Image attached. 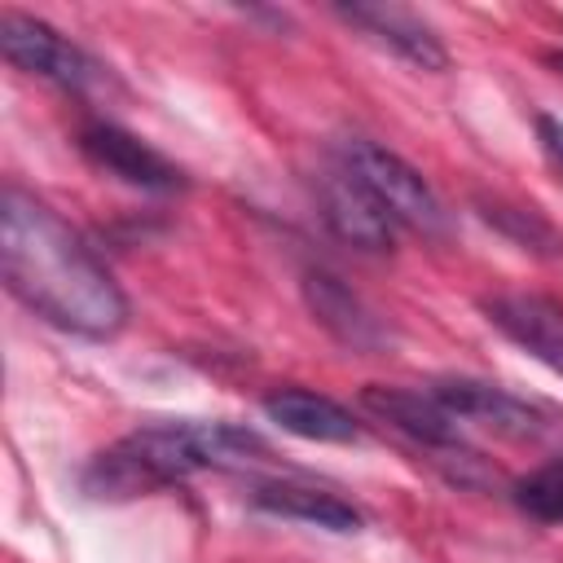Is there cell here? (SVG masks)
<instances>
[{
  "label": "cell",
  "mask_w": 563,
  "mask_h": 563,
  "mask_svg": "<svg viewBox=\"0 0 563 563\" xmlns=\"http://www.w3.org/2000/svg\"><path fill=\"white\" fill-rule=\"evenodd\" d=\"M479 308L493 330H501L537 365L563 378V299L541 290H501V295H488Z\"/></svg>",
  "instance_id": "cell-8"
},
{
  "label": "cell",
  "mask_w": 563,
  "mask_h": 563,
  "mask_svg": "<svg viewBox=\"0 0 563 563\" xmlns=\"http://www.w3.org/2000/svg\"><path fill=\"white\" fill-rule=\"evenodd\" d=\"M431 396L457 422L493 431V435H506V440H545V435L563 431V418L550 405L528 400V396L506 391V387L484 383V378H440L431 387Z\"/></svg>",
  "instance_id": "cell-6"
},
{
  "label": "cell",
  "mask_w": 563,
  "mask_h": 563,
  "mask_svg": "<svg viewBox=\"0 0 563 563\" xmlns=\"http://www.w3.org/2000/svg\"><path fill=\"white\" fill-rule=\"evenodd\" d=\"M79 150L92 167H101L106 176H114L132 189H145V194H180L189 185L185 172L163 150H154L136 132H128L119 123H106V119L79 128Z\"/></svg>",
  "instance_id": "cell-7"
},
{
  "label": "cell",
  "mask_w": 563,
  "mask_h": 563,
  "mask_svg": "<svg viewBox=\"0 0 563 563\" xmlns=\"http://www.w3.org/2000/svg\"><path fill=\"white\" fill-rule=\"evenodd\" d=\"M554 66H559V70H563V53H554Z\"/></svg>",
  "instance_id": "cell-17"
},
{
  "label": "cell",
  "mask_w": 563,
  "mask_h": 563,
  "mask_svg": "<svg viewBox=\"0 0 563 563\" xmlns=\"http://www.w3.org/2000/svg\"><path fill=\"white\" fill-rule=\"evenodd\" d=\"M0 273L26 312L66 334L114 339L128 325V295L114 273L48 202L13 180L0 198Z\"/></svg>",
  "instance_id": "cell-1"
},
{
  "label": "cell",
  "mask_w": 563,
  "mask_h": 563,
  "mask_svg": "<svg viewBox=\"0 0 563 563\" xmlns=\"http://www.w3.org/2000/svg\"><path fill=\"white\" fill-rule=\"evenodd\" d=\"M317 202L321 220L330 224L334 238H343L356 251H391L396 242V220L365 194V185L334 158L330 172L317 176Z\"/></svg>",
  "instance_id": "cell-9"
},
{
  "label": "cell",
  "mask_w": 563,
  "mask_h": 563,
  "mask_svg": "<svg viewBox=\"0 0 563 563\" xmlns=\"http://www.w3.org/2000/svg\"><path fill=\"white\" fill-rule=\"evenodd\" d=\"M334 13L347 26L365 31L374 44H383L396 57H405L409 66H418V70H444L449 66V48L440 44V35L413 9H400V4H339Z\"/></svg>",
  "instance_id": "cell-11"
},
{
  "label": "cell",
  "mask_w": 563,
  "mask_h": 563,
  "mask_svg": "<svg viewBox=\"0 0 563 563\" xmlns=\"http://www.w3.org/2000/svg\"><path fill=\"white\" fill-rule=\"evenodd\" d=\"M303 299H308V312L352 352H378L387 343V325L383 317L343 282L334 277L330 268H308L303 273Z\"/></svg>",
  "instance_id": "cell-10"
},
{
  "label": "cell",
  "mask_w": 563,
  "mask_h": 563,
  "mask_svg": "<svg viewBox=\"0 0 563 563\" xmlns=\"http://www.w3.org/2000/svg\"><path fill=\"white\" fill-rule=\"evenodd\" d=\"M268 462V444L260 431L242 422H202V418H176V422H150L101 449L84 466V488L92 497L119 501V497H145L172 484H185L202 471H251Z\"/></svg>",
  "instance_id": "cell-2"
},
{
  "label": "cell",
  "mask_w": 563,
  "mask_h": 563,
  "mask_svg": "<svg viewBox=\"0 0 563 563\" xmlns=\"http://www.w3.org/2000/svg\"><path fill=\"white\" fill-rule=\"evenodd\" d=\"M251 501L268 515L299 519V523H312V528H325V532H356L365 523L361 506H352L347 497H339L330 488L299 484V479H260Z\"/></svg>",
  "instance_id": "cell-13"
},
{
  "label": "cell",
  "mask_w": 563,
  "mask_h": 563,
  "mask_svg": "<svg viewBox=\"0 0 563 563\" xmlns=\"http://www.w3.org/2000/svg\"><path fill=\"white\" fill-rule=\"evenodd\" d=\"M515 506L537 523H563V457H550L515 479Z\"/></svg>",
  "instance_id": "cell-15"
},
{
  "label": "cell",
  "mask_w": 563,
  "mask_h": 563,
  "mask_svg": "<svg viewBox=\"0 0 563 563\" xmlns=\"http://www.w3.org/2000/svg\"><path fill=\"white\" fill-rule=\"evenodd\" d=\"M0 48H4L9 66H18L22 75H35V79H48L66 92H97L110 79L106 66L88 48H79L70 35L48 26L44 18L18 13V9L0 13Z\"/></svg>",
  "instance_id": "cell-5"
},
{
  "label": "cell",
  "mask_w": 563,
  "mask_h": 563,
  "mask_svg": "<svg viewBox=\"0 0 563 563\" xmlns=\"http://www.w3.org/2000/svg\"><path fill=\"white\" fill-rule=\"evenodd\" d=\"M260 409L268 422H277L295 440H312V444H356L361 440L356 413L347 405H339L334 396H321L308 387H273L260 400Z\"/></svg>",
  "instance_id": "cell-12"
},
{
  "label": "cell",
  "mask_w": 563,
  "mask_h": 563,
  "mask_svg": "<svg viewBox=\"0 0 563 563\" xmlns=\"http://www.w3.org/2000/svg\"><path fill=\"white\" fill-rule=\"evenodd\" d=\"M479 216L497 233H506L519 251H532L541 260H559L563 255V233L537 207H523V202H510V198H479Z\"/></svg>",
  "instance_id": "cell-14"
},
{
  "label": "cell",
  "mask_w": 563,
  "mask_h": 563,
  "mask_svg": "<svg viewBox=\"0 0 563 563\" xmlns=\"http://www.w3.org/2000/svg\"><path fill=\"white\" fill-rule=\"evenodd\" d=\"M339 163L365 185V194L405 229L422 233V238H444L449 233V211L440 202V194L431 189V180L400 158L396 150L369 141V136H347L339 145Z\"/></svg>",
  "instance_id": "cell-4"
},
{
  "label": "cell",
  "mask_w": 563,
  "mask_h": 563,
  "mask_svg": "<svg viewBox=\"0 0 563 563\" xmlns=\"http://www.w3.org/2000/svg\"><path fill=\"white\" fill-rule=\"evenodd\" d=\"M361 405L387 422L391 431H400L413 449L427 453L431 466H440L444 479H453L457 488H488L497 479V471H488V462L462 444V422L431 396V391H413V387H387V383H369L361 391Z\"/></svg>",
  "instance_id": "cell-3"
},
{
  "label": "cell",
  "mask_w": 563,
  "mask_h": 563,
  "mask_svg": "<svg viewBox=\"0 0 563 563\" xmlns=\"http://www.w3.org/2000/svg\"><path fill=\"white\" fill-rule=\"evenodd\" d=\"M537 141H541V154L550 158V167L563 176V123L550 114H537Z\"/></svg>",
  "instance_id": "cell-16"
}]
</instances>
